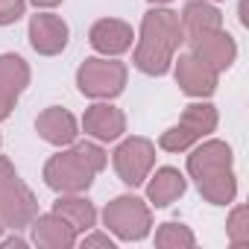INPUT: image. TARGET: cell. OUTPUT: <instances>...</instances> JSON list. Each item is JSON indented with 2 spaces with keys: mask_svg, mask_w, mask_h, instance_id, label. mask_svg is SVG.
Masks as SVG:
<instances>
[{
  "mask_svg": "<svg viewBox=\"0 0 249 249\" xmlns=\"http://www.w3.org/2000/svg\"><path fill=\"white\" fill-rule=\"evenodd\" d=\"M71 147L79 153V159H82L94 173H103V170H106V164H108V153L100 147V141H94V138H91V141H73Z\"/></svg>",
  "mask_w": 249,
  "mask_h": 249,
  "instance_id": "23",
  "label": "cell"
},
{
  "mask_svg": "<svg viewBox=\"0 0 249 249\" xmlns=\"http://www.w3.org/2000/svg\"><path fill=\"white\" fill-rule=\"evenodd\" d=\"M94 170L79 159L73 147H62L56 156L47 159L44 164V185L56 194H85L94 185Z\"/></svg>",
  "mask_w": 249,
  "mask_h": 249,
  "instance_id": "5",
  "label": "cell"
},
{
  "mask_svg": "<svg viewBox=\"0 0 249 249\" xmlns=\"http://www.w3.org/2000/svg\"><path fill=\"white\" fill-rule=\"evenodd\" d=\"M147 202L156 208H167L173 205L185 191H188V179L185 173H179L176 167H159L156 173L147 176Z\"/></svg>",
  "mask_w": 249,
  "mask_h": 249,
  "instance_id": "15",
  "label": "cell"
},
{
  "mask_svg": "<svg viewBox=\"0 0 249 249\" xmlns=\"http://www.w3.org/2000/svg\"><path fill=\"white\" fill-rule=\"evenodd\" d=\"M30 231H33V243L44 246V249H71V246L79 243L76 229L65 217H59L56 211L36 214V220L30 223Z\"/></svg>",
  "mask_w": 249,
  "mask_h": 249,
  "instance_id": "14",
  "label": "cell"
},
{
  "mask_svg": "<svg viewBox=\"0 0 249 249\" xmlns=\"http://www.w3.org/2000/svg\"><path fill=\"white\" fill-rule=\"evenodd\" d=\"M129 71L114 56H91L76 71V88L91 100H114L123 94Z\"/></svg>",
  "mask_w": 249,
  "mask_h": 249,
  "instance_id": "3",
  "label": "cell"
},
{
  "mask_svg": "<svg viewBox=\"0 0 249 249\" xmlns=\"http://www.w3.org/2000/svg\"><path fill=\"white\" fill-rule=\"evenodd\" d=\"M191 41V53L196 59H202L208 68H214L217 73L229 71L237 59V41L226 33V30H214V33H202L188 38Z\"/></svg>",
  "mask_w": 249,
  "mask_h": 249,
  "instance_id": "10",
  "label": "cell"
},
{
  "mask_svg": "<svg viewBox=\"0 0 249 249\" xmlns=\"http://www.w3.org/2000/svg\"><path fill=\"white\" fill-rule=\"evenodd\" d=\"M15 176H18V173H15V164H12L6 156H0V191H3Z\"/></svg>",
  "mask_w": 249,
  "mask_h": 249,
  "instance_id": "26",
  "label": "cell"
},
{
  "mask_svg": "<svg viewBox=\"0 0 249 249\" xmlns=\"http://www.w3.org/2000/svg\"><path fill=\"white\" fill-rule=\"evenodd\" d=\"M30 65L18 53H0V88L12 97H21L30 85Z\"/></svg>",
  "mask_w": 249,
  "mask_h": 249,
  "instance_id": "18",
  "label": "cell"
},
{
  "mask_svg": "<svg viewBox=\"0 0 249 249\" xmlns=\"http://www.w3.org/2000/svg\"><path fill=\"white\" fill-rule=\"evenodd\" d=\"M103 223L117 240H144L153 229V208L141 196L123 194L103 208Z\"/></svg>",
  "mask_w": 249,
  "mask_h": 249,
  "instance_id": "4",
  "label": "cell"
},
{
  "mask_svg": "<svg viewBox=\"0 0 249 249\" xmlns=\"http://www.w3.org/2000/svg\"><path fill=\"white\" fill-rule=\"evenodd\" d=\"M217 108L211 106V103H205V100H196V103H191V106H185V111H182V117H179V123L182 126H188L199 141L202 138H208L214 129H217Z\"/></svg>",
  "mask_w": 249,
  "mask_h": 249,
  "instance_id": "19",
  "label": "cell"
},
{
  "mask_svg": "<svg viewBox=\"0 0 249 249\" xmlns=\"http://www.w3.org/2000/svg\"><path fill=\"white\" fill-rule=\"evenodd\" d=\"M196 141H199V138H196L188 126L176 123V126H170V129H164V132H161L159 147H161L164 153H185V150H191Z\"/></svg>",
  "mask_w": 249,
  "mask_h": 249,
  "instance_id": "21",
  "label": "cell"
},
{
  "mask_svg": "<svg viewBox=\"0 0 249 249\" xmlns=\"http://www.w3.org/2000/svg\"><path fill=\"white\" fill-rule=\"evenodd\" d=\"M15 103H18V97H12V94H6L3 88H0V120H6V117L12 114Z\"/></svg>",
  "mask_w": 249,
  "mask_h": 249,
  "instance_id": "27",
  "label": "cell"
},
{
  "mask_svg": "<svg viewBox=\"0 0 249 249\" xmlns=\"http://www.w3.org/2000/svg\"><path fill=\"white\" fill-rule=\"evenodd\" d=\"M246 6H249V0H240V24L249 27V15H246Z\"/></svg>",
  "mask_w": 249,
  "mask_h": 249,
  "instance_id": "30",
  "label": "cell"
},
{
  "mask_svg": "<svg viewBox=\"0 0 249 249\" xmlns=\"http://www.w3.org/2000/svg\"><path fill=\"white\" fill-rule=\"evenodd\" d=\"M3 229H6V226H3V220H0V237H3Z\"/></svg>",
  "mask_w": 249,
  "mask_h": 249,
  "instance_id": "32",
  "label": "cell"
},
{
  "mask_svg": "<svg viewBox=\"0 0 249 249\" xmlns=\"http://www.w3.org/2000/svg\"><path fill=\"white\" fill-rule=\"evenodd\" d=\"M88 44L100 56H120V53L132 50L135 33H132V27L126 21H120V18H100L88 30Z\"/></svg>",
  "mask_w": 249,
  "mask_h": 249,
  "instance_id": "12",
  "label": "cell"
},
{
  "mask_svg": "<svg viewBox=\"0 0 249 249\" xmlns=\"http://www.w3.org/2000/svg\"><path fill=\"white\" fill-rule=\"evenodd\" d=\"M38 214V199L33 194V188L27 182H21L18 176L0 191V220L6 229H30V223Z\"/></svg>",
  "mask_w": 249,
  "mask_h": 249,
  "instance_id": "7",
  "label": "cell"
},
{
  "mask_svg": "<svg viewBox=\"0 0 249 249\" xmlns=\"http://www.w3.org/2000/svg\"><path fill=\"white\" fill-rule=\"evenodd\" d=\"M226 234L231 246H246L249 243V211L246 205H234L229 220H226Z\"/></svg>",
  "mask_w": 249,
  "mask_h": 249,
  "instance_id": "22",
  "label": "cell"
},
{
  "mask_svg": "<svg viewBox=\"0 0 249 249\" xmlns=\"http://www.w3.org/2000/svg\"><path fill=\"white\" fill-rule=\"evenodd\" d=\"M211 3H217V0H211Z\"/></svg>",
  "mask_w": 249,
  "mask_h": 249,
  "instance_id": "34",
  "label": "cell"
},
{
  "mask_svg": "<svg viewBox=\"0 0 249 249\" xmlns=\"http://www.w3.org/2000/svg\"><path fill=\"white\" fill-rule=\"evenodd\" d=\"M27 0H0V27H9L24 18Z\"/></svg>",
  "mask_w": 249,
  "mask_h": 249,
  "instance_id": "24",
  "label": "cell"
},
{
  "mask_svg": "<svg viewBox=\"0 0 249 249\" xmlns=\"http://www.w3.org/2000/svg\"><path fill=\"white\" fill-rule=\"evenodd\" d=\"M234 156L226 141L202 138L191 147L188 156V176L196 182L199 196L211 205H231L237 196V176L231 170Z\"/></svg>",
  "mask_w": 249,
  "mask_h": 249,
  "instance_id": "2",
  "label": "cell"
},
{
  "mask_svg": "<svg viewBox=\"0 0 249 249\" xmlns=\"http://www.w3.org/2000/svg\"><path fill=\"white\" fill-rule=\"evenodd\" d=\"M33 6H38V9H53V6H59L62 0H30Z\"/></svg>",
  "mask_w": 249,
  "mask_h": 249,
  "instance_id": "29",
  "label": "cell"
},
{
  "mask_svg": "<svg viewBox=\"0 0 249 249\" xmlns=\"http://www.w3.org/2000/svg\"><path fill=\"white\" fill-rule=\"evenodd\" d=\"M82 132L100 144L117 141L126 132V114H123L117 106H111L108 100H97L94 106L85 108L82 114Z\"/></svg>",
  "mask_w": 249,
  "mask_h": 249,
  "instance_id": "9",
  "label": "cell"
},
{
  "mask_svg": "<svg viewBox=\"0 0 249 249\" xmlns=\"http://www.w3.org/2000/svg\"><path fill=\"white\" fill-rule=\"evenodd\" d=\"M182 41H185V30H182L179 12L167 6H153L141 18V33L132 50V65L147 76H164Z\"/></svg>",
  "mask_w": 249,
  "mask_h": 249,
  "instance_id": "1",
  "label": "cell"
},
{
  "mask_svg": "<svg viewBox=\"0 0 249 249\" xmlns=\"http://www.w3.org/2000/svg\"><path fill=\"white\" fill-rule=\"evenodd\" d=\"M111 164H114L123 185L138 188L147 182V176L156 167V144L150 138H141V135L123 138L111 153Z\"/></svg>",
  "mask_w": 249,
  "mask_h": 249,
  "instance_id": "6",
  "label": "cell"
},
{
  "mask_svg": "<svg viewBox=\"0 0 249 249\" xmlns=\"http://www.w3.org/2000/svg\"><path fill=\"white\" fill-rule=\"evenodd\" d=\"M179 21H182V30H185V41L194 38V36H202V33L223 30V15L211 0H188Z\"/></svg>",
  "mask_w": 249,
  "mask_h": 249,
  "instance_id": "16",
  "label": "cell"
},
{
  "mask_svg": "<svg viewBox=\"0 0 249 249\" xmlns=\"http://www.w3.org/2000/svg\"><path fill=\"white\" fill-rule=\"evenodd\" d=\"M0 144H3V138H0Z\"/></svg>",
  "mask_w": 249,
  "mask_h": 249,
  "instance_id": "33",
  "label": "cell"
},
{
  "mask_svg": "<svg viewBox=\"0 0 249 249\" xmlns=\"http://www.w3.org/2000/svg\"><path fill=\"white\" fill-rule=\"evenodd\" d=\"M82 246H85V249H91V246L114 249V240L108 237V231H85V234H82Z\"/></svg>",
  "mask_w": 249,
  "mask_h": 249,
  "instance_id": "25",
  "label": "cell"
},
{
  "mask_svg": "<svg viewBox=\"0 0 249 249\" xmlns=\"http://www.w3.org/2000/svg\"><path fill=\"white\" fill-rule=\"evenodd\" d=\"M194 243H196V237L185 223H161L156 229V246L159 249H191Z\"/></svg>",
  "mask_w": 249,
  "mask_h": 249,
  "instance_id": "20",
  "label": "cell"
},
{
  "mask_svg": "<svg viewBox=\"0 0 249 249\" xmlns=\"http://www.w3.org/2000/svg\"><path fill=\"white\" fill-rule=\"evenodd\" d=\"M36 132H38L41 141H47L53 147H71L79 135V123L68 108L50 106L36 117Z\"/></svg>",
  "mask_w": 249,
  "mask_h": 249,
  "instance_id": "13",
  "label": "cell"
},
{
  "mask_svg": "<svg viewBox=\"0 0 249 249\" xmlns=\"http://www.w3.org/2000/svg\"><path fill=\"white\" fill-rule=\"evenodd\" d=\"M53 211L65 217L76 229V234H85L97 226V208L85 194H59V199L53 202Z\"/></svg>",
  "mask_w": 249,
  "mask_h": 249,
  "instance_id": "17",
  "label": "cell"
},
{
  "mask_svg": "<svg viewBox=\"0 0 249 249\" xmlns=\"http://www.w3.org/2000/svg\"><path fill=\"white\" fill-rule=\"evenodd\" d=\"M0 246H3V249H9V246H27V240L24 237H18V234H12V237H0Z\"/></svg>",
  "mask_w": 249,
  "mask_h": 249,
  "instance_id": "28",
  "label": "cell"
},
{
  "mask_svg": "<svg viewBox=\"0 0 249 249\" xmlns=\"http://www.w3.org/2000/svg\"><path fill=\"white\" fill-rule=\"evenodd\" d=\"M173 76H176V85L194 97V100H205L217 91V82H220V73L214 68H208L202 59H196L194 53H179V59H173Z\"/></svg>",
  "mask_w": 249,
  "mask_h": 249,
  "instance_id": "8",
  "label": "cell"
},
{
  "mask_svg": "<svg viewBox=\"0 0 249 249\" xmlns=\"http://www.w3.org/2000/svg\"><path fill=\"white\" fill-rule=\"evenodd\" d=\"M147 3H153V6H167V3H173V0H147Z\"/></svg>",
  "mask_w": 249,
  "mask_h": 249,
  "instance_id": "31",
  "label": "cell"
},
{
  "mask_svg": "<svg viewBox=\"0 0 249 249\" xmlns=\"http://www.w3.org/2000/svg\"><path fill=\"white\" fill-rule=\"evenodd\" d=\"M68 24L53 12H36L30 18V44L38 56H59L68 47Z\"/></svg>",
  "mask_w": 249,
  "mask_h": 249,
  "instance_id": "11",
  "label": "cell"
}]
</instances>
